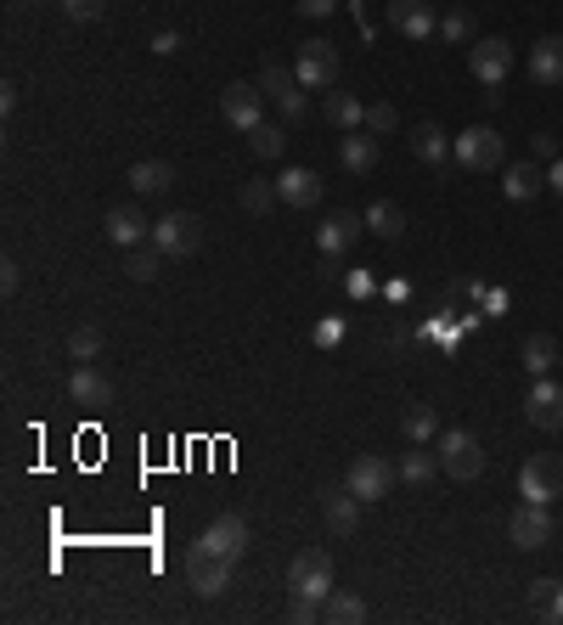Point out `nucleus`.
<instances>
[{"label": "nucleus", "instance_id": "nucleus-33", "mask_svg": "<svg viewBox=\"0 0 563 625\" xmlns=\"http://www.w3.org/2000/svg\"><path fill=\"white\" fill-rule=\"evenodd\" d=\"M237 204H243L248 215H259V220H265V215H271V209L282 204V192H277V181H248Z\"/></svg>", "mask_w": 563, "mask_h": 625}, {"label": "nucleus", "instance_id": "nucleus-25", "mask_svg": "<svg viewBox=\"0 0 563 625\" xmlns=\"http://www.w3.org/2000/svg\"><path fill=\"white\" fill-rule=\"evenodd\" d=\"M518 355H524V372H529V378H547V372L558 367V339H552V333H529Z\"/></svg>", "mask_w": 563, "mask_h": 625}, {"label": "nucleus", "instance_id": "nucleus-6", "mask_svg": "<svg viewBox=\"0 0 563 625\" xmlns=\"http://www.w3.org/2000/svg\"><path fill=\"white\" fill-rule=\"evenodd\" d=\"M152 243H158L163 254H170V259H186V254L204 248V220L186 215V209H175V215L152 220Z\"/></svg>", "mask_w": 563, "mask_h": 625}, {"label": "nucleus", "instance_id": "nucleus-41", "mask_svg": "<svg viewBox=\"0 0 563 625\" xmlns=\"http://www.w3.org/2000/svg\"><path fill=\"white\" fill-rule=\"evenodd\" d=\"M152 51H158V57H175V51H181V35H175V28H163V35H152Z\"/></svg>", "mask_w": 563, "mask_h": 625}, {"label": "nucleus", "instance_id": "nucleus-44", "mask_svg": "<svg viewBox=\"0 0 563 625\" xmlns=\"http://www.w3.org/2000/svg\"><path fill=\"white\" fill-rule=\"evenodd\" d=\"M277 108H282V119H293V124H299V119H305V90H293L287 102H277Z\"/></svg>", "mask_w": 563, "mask_h": 625}, {"label": "nucleus", "instance_id": "nucleus-43", "mask_svg": "<svg viewBox=\"0 0 563 625\" xmlns=\"http://www.w3.org/2000/svg\"><path fill=\"white\" fill-rule=\"evenodd\" d=\"M299 12H305V17H333L339 0H299Z\"/></svg>", "mask_w": 563, "mask_h": 625}, {"label": "nucleus", "instance_id": "nucleus-34", "mask_svg": "<svg viewBox=\"0 0 563 625\" xmlns=\"http://www.w3.org/2000/svg\"><path fill=\"white\" fill-rule=\"evenodd\" d=\"M248 147H254V158H282L287 152V130L282 124H254L248 130Z\"/></svg>", "mask_w": 563, "mask_h": 625}, {"label": "nucleus", "instance_id": "nucleus-28", "mask_svg": "<svg viewBox=\"0 0 563 625\" xmlns=\"http://www.w3.org/2000/svg\"><path fill=\"white\" fill-rule=\"evenodd\" d=\"M406 440H412V445L440 440V412L428 406V401H412V406H406Z\"/></svg>", "mask_w": 563, "mask_h": 625}, {"label": "nucleus", "instance_id": "nucleus-18", "mask_svg": "<svg viewBox=\"0 0 563 625\" xmlns=\"http://www.w3.org/2000/svg\"><path fill=\"white\" fill-rule=\"evenodd\" d=\"M142 237H152V220H147L136 204L108 209V243H119V248H142Z\"/></svg>", "mask_w": 563, "mask_h": 625}, {"label": "nucleus", "instance_id": "nucleus-48", "mask_svg": "<svg viewBox=\"0 0 563 625\" xmlns=\"http://www.w3.org/2000/svg\"><path fill=\"white\" fill-rule=\"evenodd\" d=\"M547 186L563 197V158H552V170H547Z\"/></svg>", "mask_w": 563, "mask_h": 625}, {"label": "nucleus", "instance_id": "nucleus-15", "mask_svg": "<svg viewBox=\"0 0 563 625\" xmlns=\"http://www.w3.org/2000/svg\"><path fill=\"white\" fill-rule=\"evenodd\" d=\"M321 518H327V536H355L360 530V497L350 485H339V490H321Z\"/></svg>", "mask_w": 563, "mask_h": 625}, {"label": "nucleus", "instance_id": "nucleus-17", "mask_svg": "<svg viewBox=\"0 0 563 625\" xmlns=\"http://www.w3.org/2000/svg\"><path fill=\"white\" fill-rule=\"evenodd\" d=\"M360 232H367V220L344 209V215H327V220H321L316 243H321V254H339V259H344V254L355 248V237H360Z\"/></svg>", "mask_w": 563, "mask_h": 625}, {"label": "nucleus", "instance_id": "nucleus-39", "mask_svg": "<svg viewBox=\"0 0 563 625\" xmlns=\"http://www.w3.org/2000/svg\"><path fill=\"white\" fill-rule=\"evenodd\" d=\"M102 7H108V0H62V12H69L74 23H96V17H102Z\"/></svg>", "mask_w": 563, "mask_h": 625}, {"label": "nucleus", "instance_id": "nucleus-47", "mask_svg": "<svg viewBox=\"0 0 563 625\" xmlns=\"http://www.w3.org/2000/svg\"><path fill=\"white\" fill-rule=\"evenodd\" d=\"M350 293H355V299H367V293H372V277L355 271V277H350Z\"/></svg>", "mask_w": 563, "mask_h": 625}, {"label": "nucleus", "instance_id": "nucleus-24", "mask_svg": "<svg viewBox=\"0 0 563 625\" xmlns=\"http://www.w3.org/2000/svg\"><path fill=\"white\" fill-rule=\"evenodd\" d=\"M367 232L383 237V243H401V232H406V209H401V204H389V197H378V204L367 209Z\"/></svg>", "mask_w": 563, "mask_h": 625}, {"label": "nucleus", "instance_id": "nucleus-10", "mask_svg": "<svg viewBox=\"0 0 563 625\" xmlns=\"http://www.w3.org/2000/svg\"><path fill=\"white\" fill-rule=\"evenodd\" d=\"M507 541H513L518 552L547 547V541H552V513H547V502H518L513 518H507Z\"/></svg>", "mask_w": 563, "mask_h": 625}, {"label": "nucleus", "instance_id": "nucleus-20", "mask_svg": "<svg viewBox=\"0 0 563 625\" xmlns=\"http://www.w3.org/2000/svg\"><path fill=\"white\" fill-rule=\"evenodd\" d=\"M277 192L287 209H316L321 204V175L316 170H282L277 175Z\"/></svg>", "mask_w": 563, "mask_h": 625}, {"label": "nucleus", "instance_id": "nucleus-14", "mask_svg": "<svg viewBox=\"0 0 563 625\" xmlns=\"http://www.w3.org/2000/svg\"><path fill=\"white\" fill-rule=\"evenodd\" d=\"M69 394H74V406H90V412H102V406H113L119 383H113L102 367H90V360H79V367H74V378H69Z\"/></svg>", "mask_w": 563, "mask_h": 625}, {"label": "nucleus", "instance_id": "nucleus-35", "mask_svg": "<svg viewBox=\"0 0 563 625\" xmlns=\"http://www.w3.org/2000/svg\"><path fill=\"white\" fill-rule=\"evenodd\" d=\"M440 40H451V46H474V40H479V35H474V12H468V7L445 12V17H440Z\"/></svg>", "mask_w": 563, "mask_h": 625}, {"label": "nucleus", "instance_id": "nucleus-16", "mask_svg": "<svg viewBox=\"0 0 563 625\" xmlns=\"http://www.w3.org/2000/svg\"><path fill=\"white\" fill-rule=\"evenodd\" d=\"M197 541H204V547H215L220 557H231V564H237V557L248 552V518H237V513H220V518L209 524V530L197 536Z\"/></svg>", "mask_w": 563, "mask_h": 625}, {"label": "nucleus", "instance_id": "nucleus-37", "mask_svg": "<svg viewBox=\"0 0 563 625\" xmlns=\"http://www.w3.org/2000/svg\"><path fill=\"white\" fill-rule=\"evenodd\" d=\"M102 327H74V333H69V355L74 360H96V355H102Z\"/></svg>", "mask_w": 563, "mask_h": 625}, {"label": "nucleus", "instance_id": "nucleus-19", "mask_svg": "<svg viewBox=\"0 0 563 625\" xmlns=\"http://www.w3.org/2000/svg\"><path fill=\"white\" fill-rule=\"evenodd\" d=\"M130 192H142V197H158V192H170L175 186V163L170 158H142V163H130Z\"/></svg>", "mask_w": 563, "mask_h": 625}, {"label": "nucleus", "instance_id": "nucleus-46", "mask_svg": "<svg viewBox=\"0 0 563 625\" xmlns=\"http://www.w3.org/2000/svg\"><path fill=\"white\" fill-rule=\"evenodd\" d=\"M529 147H536V158H558V136H547V130H541V136H529Z\"/></svg>", "mask_w": 563, "mask_h": 625}, {"label": "nucleus", "instance_id": "nucleus-32", "mask_svg": "<svg viewBox=\"0 0 563 625\" xmlns=\"http://www.w3.org/2000/svg\"><path fill=\"white\" fill-rule=\"evenodd\" d=\"M502 186H507V197H513V204H524V197H536V192L547 186V175L536 170V163H513Z\"/></svg>", "mask_w": 563, "mask_h": 625}, {"label": "nucleus", "instance_id": "nucleus-29", "mask_svg": "<svg viewBox=\"0 0 563 625\" xmlns=\"http://www.w3.org/2000/svg\"><path fill=\"white\" fill-rule=\"evenodd\" d=\"M259 90L271 96V102H287V96L305 90V85H299V74H293V69H277V62H265V69H259Z\"/></svg>", "mask_w": 563, "mask_h": 625}, {"label": "nucleus", "instance_id": "nucleus-30", "mask_svg": "<svg viewBox=\"0 0 563 625\" xmlns=\"http://www.w3.org/2000/svg\"><path fill=\"white\" fill-rule=\"evenodd\" d=\"M163 259H170V254H163L158 243H152V248H130V259H124V271H130V282H158V271H163Z\"/></svg>", "mask_w": 563, "mask_h": 625}, {"label": "nucleus", "instance_id": "nucleus-7", "mask_svg": "<svg viewBox=\"0 0 563 625\" xmlns=\"http://www.w3.org/2000/svg\"><path fill=\"white\" fill-rule=\"evenodd\" d=\"M360 502H383L389 490H394V463L389 456H378V451H360L355 463H350V479H344Z\"/></svg>", "mask_w": 563, "mask_h": 625}, {"label": "nucleus", "instance_id": "nucleus-36", "mask_svg": "<svg viewBox=\"0 0 563 625\" xmlns=\"http://www.w3.org/2000/svg\"><path fill=\"white\" fill-rule=\"evenodd\" d=\"M435 474H440V456H435V451H406V456H401V479H406V485H428Z\"/></svg>", "mask_w": 563, "mask_h": 625}, {"label": "nucleus", "instance_id": "nucleus-31", "mask_svg": "<svg viewBox=\"0 0 563 625\" xmlns=\"http://www.w3.org/2000/svg\"><path fill=\"white\" fill-rule=\"evenodd\" d=\"M412 152H417L423 163H445L451 142L440 136V124H417V130H412Z\"/></svg>", "mask_w": 563, "mask_h": 625}, {"label": "nucleus", "instance_id": "nucleus-3", "mask_svg": "<svg viewBox=\"0 0 563 625\" xmlns=\"http://www.w3.org/2000/svg\"><path fill=\"white\" fill-rule=\"evenodd\" d=\"M186 586L197 591V598H220V591L231 586V557H220L204 541H192L186 547Z\"/></svg>", "mask_w": 563, "mask_h": 625}, {"label": "nucleus", "instance_id": "nucleus-42", "mask_svg": "<svg viewBox=\"0 0 563 625\" xmlns=\"http://www.w3.org/2000/svg\"><path fill=\"white\" fill-rule=\"evenodd\" d=\"M339 339H344V327H339V321H321V327H316V344H321V350H333Z\"/></svg>", "mask_w": 563, "mask_h": 625}, {"label": "nucleus", "instance_id": "nucleus-38", "mask_svg": "<svg viewBox=\"0 0 563 625\" xmlns=\"http://www.w3.org/2000/svg\"><path fill=\"white\" fill-rule=\"evenodd\" d=\"M394 124H401V119H394V108H389V102H372V108H367V124H360V130H372V136H389Z\"/></svg>", "mask_w": 563, "mask_h": 625}, {"label": "nucleus", "instance_id": "nucleus-49", "mask_svg": "<svg viewBox=\"0 0 563 625\" xmlns=\"http://www.w3.org/2000/svg\"><path fill=\"white\" fill-rule=\"evenodd\" d=\"M23 7H35V12H40V7H62V0H23Z\"/></svg>", "mask_w": 563, "mask_h": 625}, {"label": "nucleus", "instance_id": "nucleus-4", "mask_svg": "<svg viewBox=\"0 0 563 625\" xmlns=\"http://www.w3.org/2000/svg\"><path fill=\"white\" fill-rule=\"evenodd\" d=\"M440 468H445L451 479H462V485L479 479V474H485V445H479L468 429H445V434H440Z\"/></svg>", "mask_w": 563, "mask_h": 625}, {"label": "nucleus", "instance_id": "nucleus-13", "mask_svg": "<svg viewBox=\"0 0 563 625\" xmlns=\"http://www.w3.org/2000/svg\"><path fill=\"white\" fill-rule=\"evenodd\" d=\"M389 28L406 40H435L440 35V17L428 0H389Z\"/></svg>", "mask_w": 563, "mask_h": 625}, {"label": "nucleus", "instance_id": "nucleus-8", "mask_svg": "<svg viewBox=\"0 0 563 625\" xmlns=\"http://www.w3.org/2000/svg\"><path fill=\"white\" fill-rule=\"evenodd\" d=\"M293 74H299L305 90H327L339 79V46L333 40H305L299 57H293Z\"/></svg>", "mask_w": 563, "mask_h": 625}, {"label": "nucleus", "instance_id": "nucleus-45", "mask_svg": "<svg viewBox=\"0 0 563 625\" xmlns=\"http://www.w3.org/2000/svg\"><path fill=\"white\" fill-rule=\"evenodd\" d=\"M17 277H23V271H17V259H0V287L17 293Z\"/></svg>", "mask_w": 563, "mask_h": 625}, {"label": "nucleus", "instance_id": "nucleus-26", "mask_svg": "<svg viewBox=\"0 0 563 625\" xmlns=\"http://www.w3.org/2000/svg\"><path fill=\"white\" fill-rule=\"evenodd\" d=\"M529 614L547 620V625H563V580H536L529 586Z\"/></svg>", "mask_w": 563, "mask_h": 625}, {"label": "nucleus", "instance_id": "nucleus-27", "mask_svg": "<svg viewBox=\"0 0 563 625\" xmlns=\"http://www.w3.org/2000/svg\"><path fill=\"white\" fill-rule=\"evenodd\" d=\"M321 620H333V625H360L367 620V603L355 598V591H327V603H321Z\"/></svg>", "mask_w": 563, "mask_h": 625}, {"label": "nucleus", "instance_id": "nucleus-21", "mask_svg": "<svg viewBox=\"0 0 563 625\" xmlns=\"http://www.w3.org/2000/svg\"><path fill=\"white\" fill-rule=\"evenodd\" d=\"M339 163L350 175H372L378 170V136L372 130H350V136L339 142Z\"/></svg>", "mask_w": 563, "mask_h": 625}, {"label": "nucleus", "instance_id": "nucleus-5", "mask_svg": "<svg viewBox=\"0 0 563 625\" xmlns=\"http://www.w3.org/2000/svg\"><path fill=\"white\" fill-rule=\"evenodd\" d=\"M456 163H462V170H502L507 142L495 136L490 124H474V130H462V136H456Z\"/></svg>", "mask_w": 563, "mask_h": 625}, {"label": "nucleus", "instance_id": "nucleus-9", "mask_svg": "<svg viewBox=\"0 0 563 625\" xmlns=\"http://www.w3.org/2000/svg\"><path fill=\"white\" fill-rule=\"evenodd\" d=\"M265 96L259 85H248V79H231L225 90H220V113H225V124H237V130H254V124H265Z\"/></svg>", "mask_w": 563, "mask_h": 625}, {"label": "nucleus", "instance_id": "nucleus-11", "mask_svg": "<svg viewBox=\"0 0 563 625\" xmlns=\"http://www.w3.org/2000/svg\"><path fill=\"white\" fill-rule=\"evenodd\" d=\"M468 69H474L479 85H502V79L513 74V46H507L502 35L474 40V46H468Z\"/></svg>", "mask_w": 563, "mask_h": 625}, {"label": "nucleus", "instance_id": "nucleus-23", "mask_svg": "<svg viewBox=\"0 0 563 625\" xmlns=\"http://www.w3.org/2000/svg\"><path fill=\"white\" fill-rule=\"evenodd\" d=\"M321 113H327V124H339V130H360V124H367V108H360L355 90H327Z\"/></svg>", "mask_w": 563, "mask_h": 625}, {"label": "nucleus", "instance_id": "nucleus-2", "mask_svg": "<svg viewBox=\"0 0 563 625\" xmlns=\"http://www.w3.org/2000/svg\"><path fill=\"white\" fill-rule=\"evenodd\" d=\"M518 497H524V502H547V507L563 497V456H558V451H536V456L518 468Z\"/></svg>", "mask_w": 563, "mask_h": 625}, {"label": "nucleus", "instance_id": "nucleus-12", "mask_svg": "<svg viewBox=\"0 0 563 625\" xmlns=\"http://www.w3.org/2000/svg\"><path fill=\"white\" fill-rule=\"evenodd\" d=\"M524 417H529V429L558 434V429H563V383H552V378H536V383H529Z\"/></svg>", "mask_w": 563, "mask_h": 625}, {"label": "nucleus", "instance_id": "nucleus-1", "mask_svg": "<svg viewBox=\"0 0 563 625\" xmlns=\"http://www.w3.org/2000/svg\"><path fill=\"white\" fill-rule=\"evenodd\" d=\"M287 591H293V598H310V603H327V591H333V552L305 547L287 564Z\"/></svg>", "mask_w": 563, "mask_h": 625}, {"label": "nucleus", "instance_id": "nucleus-22", "mask_svg": "<svg viewBox=\"0 0 563 625\" xmlns=\"http://www.w3.org/2000/svg\"><path fill=\"white\" fill-rule=\"evenodd\" d=\"M529 79L536 85H563V35H547L529 46Z\"/></svg>", "mask_w": 563, "mask_h": 625}, {"label": "nucleus", "instance_id": "nucleus-40", "mask_svg": "<svg viewBox=\"0 0 563 625\" xmlns=\"http://www.w3.org/2000/svg\"><path fill=\"white\" fill-rule=\"evenodd\" d=\"M287 620L310 625V620H321V603H310V598H293V603H287Z\"/></svg>", "mask_w": 563, "mask_h": 625}]
</instances>
